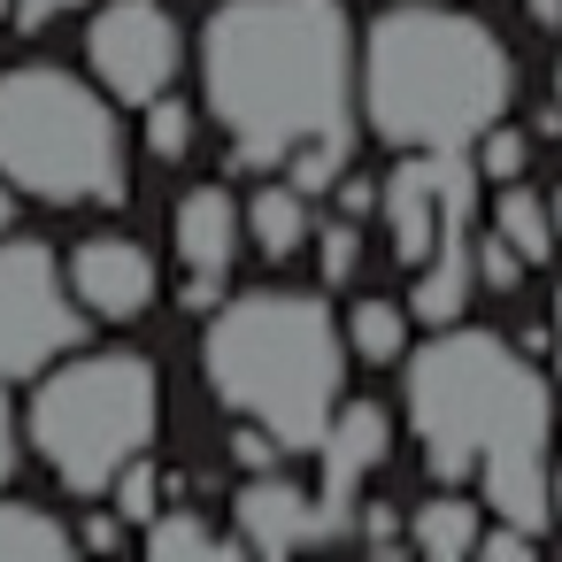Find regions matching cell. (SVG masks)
Masks as SVG:
<instances>
[{"label":"cell","mask_w":562,"mask_h":562,"mask_svg":"<svg viewBox=\"0 0 562 562\" xmlns=\"http://www.w3.org/2000/svg\"><path fill=\"white\" fill-rule=\"evenodd\" d=\"M355 24L339 0H224L201 32V93L232 170H285L331 193L355 155Z\"/></svg>","instance_id":"cell-1"},{"label":"cell","mask_w":562,"mask_h":562,"mask_svg":"<svg viewBox=\"0 0 562 562\" xmlns=\"http://www.w3.org/2000/svg\"><path fill=\"white\" fill-rule=\"evenodd\" d=\"M408 431L424 439V470L439 485L477 477V501L524 531L547 539L554 501H547V470H554V385L493 331L470 324H439L416 355H408Z\"/></svg>","instance_id":"cell-2"},{"label":"cell","mask_w":562,"mask_h":562,"mask_svg":"<svg viewBox=\"0 0 562 562\" xmlns=\"http://www.w3.org/2000/svg\"><path fill=\"white\" fill-rule=\"evenodd\" d=\"M508 86L516 63L470 9L401 0L362 40V116L393 155L477 147V132L501 124Z\"/></svg>","instance_id":"cell-3"},{"label":"cell","mask_w":562,"mask_h":562,"mask_svg":"<svg viewBox=\"0 0 562 562\" xmlns=\"http://www.w3.org/2000/svg\"><path fill=\"white\" fill-rule=\"evenodd\" d=\"M209 393L285 439V454H316L347 385V324L324 293H239L216 308L201 339Z\"/></svg>","instance_id":"cell-4"},{"label":"cell","mask_w":562,"mask_h":562,"mask_svg":"<svg viewBox=\"0 0 562 562\" xmlns=\"http://www.w3.org/2000/svg\"><path fill=\"white\" fill-rule=\"evenodd\" d=\"M0 178L47 209L132 201V155H124L116 101L55 63L0 70Z\"/></svg>","instance_id":"cell-5"},{"label":"cell","mask_w":562,"mask_h":562,"mask_svg":"<svg viewBox=\"0 0 562 562\" xmlns=\"http://www.w3.org/2000/svg\"><path fill=\"white\" fill-rule=\"evenodd\" d=\"M162 416V385L147 355H63L32 393V447L70 493H109L132 454H147Z\"/></svg>","instance_id":"cell-6"},{"label":"cell","mask_w":562,"mask_h":562,"mask_svg":"<svg viewBox=\"0 0 562 562\" xmlns=\"http://www.w3.org/2000/svg\"><path fill=\"white\" fill-rule=\"evenodd\" d=\"M86 301L70 293V270H55L47 247L0 239V378H40L47 362L78 355Z\"/></svg>","instance_id":"cell-7"},{"label":"cell","mask_w":562,"mask_h":562,"mask_svg":"<svg viewBox=\"0 0 562 562\" xmlns=\"http://www.w3.org/2000/svg\"><path fill=\"white\" fill-rule=\"evenodd\" d=\"M86 63H93L109 101L147 109V101L170 93V78L186 63V40H178L162 0H109V9L86 24Z\"/></svg>","instance_id":"cell-8"},{"label":"cell","mask_w":562,"mask_h":562,"mask_svg":"<svg viewBox=\"0 0 562 562\" xmlns=\"http://www.w3.org/2000/svg\"><path fill=\"white\" fill-rule=\"evenodd\" d=\"M393 454V416L378 401H339V416L324 424V447H316V508H324V531L339 539L355 524V501H362V477Z\"/></svg>","instance_id":"cell-9"},{"label":"cell","mask_w":562,"mask_h":562,"mask_svg":"<svg viewBox=\"0 0 562 562\" xmlns=\"http://www.w3.org/2000/svg\"><path fill=\"white\" fill-rule=\"evenodd\" d=\"M70 293L86 301V316H109V324H132L155 308V255L124 232H93L70 247Z\"/></svg>","instance_id":"cell-10"},{"label":"cell","mask_w":562,"mask_h":562,"mask_svg":"<svg viewBox=\"0 0 562 562\" xmlns=\"http://www.w3.org/2000/svg\"><path fill=\"white\" fill-rule=\"evenodd\" d=\"M232 516H239V547H247V554H293V547L331 539V531H324L316 493H308V485H293V477H278V470H247V485H239Z\"/></svg>","instance_id":"cell-11"},{"label":"cell","mask_w":562,"mask_h":562,"mask_svg":"<svg viewBox=\"0 0 562 562\" xmlns=\"http://www.w3.org/2000/svg\"><path fill=\"white\" fill-rule=\"evenodd\" d=\"M378 216H385L393 262L401 270H424L431 247H439V155H401V170L378 193Z\"/></svg>","instance_id":"cell-12"},{"label":"cell","mask_w":562,"mask_h":562,"mask_svg":"<svg viewBox=\"0 0 562 562\" xmlns=\"http://www.w3.org/2000/svg\"><path fill=\"white\" fill-rule=\"evenodd\" d=\"M239 239H247V216L232 209L224 186H193V193L178 201V216H170V247H178V262H186L193 278H232Z\"/></svg>","instance_id":"cell-13"},{"label":"cell","mask_w":562,"mask_h":562,"mask_svg":"<svg viewBox=\"0 0 562 562\" xmlns=\"http://www.w3.org/2000/svg\"><path fill=\"white\" fill-rule=\"evenodd\" d=\"M247 239H255V255L262 262H293L308 239H316V216H308V193L293 186V178H278V186H262L255 201H247Z\"/></svg>","instance_id":"cell-14"},{"label":"cell","mask_w":562,"mask_h":562,"mask_svg":"<svg viewBox=\"0 0 562 562\" xmlns=\"http://www.w3.org/2000/svg\"><path fill=\"white\" fill-rule=\"evenodd\" d=\"M477 508H485V501H462L454 485L431 493V501H416V516H408V547L431 554V562H462V554H477V531H485Z\"/></svg>","instance_id":"cell-15"},{"label":"cell","mask_w":562,"mask_h":562,"mask_svg":"<svg viewBox=\"0 0 562 562\" xmlns=\"http://www.w3.org/2000/svg\"><path fill=\"white\" fill-rule=\"evenodd\" d=\"M493 232L539 270V262H554V247H562V232H554V209H547V193H531L524 178H508L501 193H493Z\"/></svg>","instance_id":"cell-16"},{"label":"cell","mask_w":562,"mask_h":562,"mask_svg":"<svg viewBox=\"0 0 562 562\" xmlns=\"http://www.w3.org/2000/svg\"><path fill=\"white\" fill-rule=\"evenodd\" d=\"M78 554V531L47 516L40 501H0V562H63Z\"/></svg>","instance_id":"cell-17"},{"label":"cell","mask_w":562,"mask_h":562,"mask_svg":"<svg viewBox=\"0 0 562 562\" xmlns=\"http://www.w3.org/2000/svg\"><path fill=\"white\" fill-rule=\"evenodd\" d=\"M408 301H355L347 308V347L362 355V362H401L408 355Z\"/></svg>","instance_id":"cell-18"},{"label":"cell","mask_w":562,"mask_h":562,"mask_svg":"<svg viewBox=\"0 0 562 562\" xmlns=\"http://www.w3.org/2000/svg\"><path fill=\"white\" fill-rule=\"evenodd\" d=\"M139 547L155 554V562H224V554H239V539H224V531H209L201 516H155L147 531H139Z\"/></svg>","instance_id":"cell-19"},{"label":"cell","mask_w":562,"mask_h":562,"mask_svg":"<svg viewBox=\"0 0 562 562\" xmlns=\"http://www.w3.org/2000/svg\"><path fill=\"white\" fill-rule=\"evenodd\" d=\"M109 508H116L124 524H139V531L162 516V477H155V462H147V454H132V462L116 470V485H109Z\"/></svg>","instance_id":"cell-20"},{"label":"cell","mask_w":562,"mask_h":562,"mask_svg":"<svg viewBox=\"0 0 562 562\" xmlns=\"http://www.w3.org/2000/svg\"><path fill=\"white\" fill-rule=\"evenodd\" d=\"M470 155H477V178H485V186H508V178H524L531 139H524V132H508V124H485Z\"/></svg>","instance_id":"cell-21"},{"label":"cell","mask_w":562,"mask_h":562,"mask_svg":"<svg viewBox=\"0 0 562 562\" xmlns=\"http://www.w3.org/2000/svg\"><path fill=\"white\" fill-rule=\"evenodd\" d=\"M308 247H316V270H324V285H347V278L362 270V224H355V216H331V224H324Z\"/></svg>","instance_id":"cell-22"},{"label":"cell","mask_w":562,"mask_h":562,"mask_svg":"<svg viewBox=\"0 0 562 562\" xmlns=\"http://www.w3.org/2000/svg\"><path fill=\"white\" fill-rule=\"evenodd\" d=\"M147 155L155 162H186L193 155V109H178L170 93L147 101Z\"/></svg>","instance_id":"cell-23"},{"label":"cell","mask_w":562,"mask_h":562,"mask_svg":"<svg viewBox=\"0 0 562 562\" xmlns=\"http://www.w3.org/2000/svg\"><path fill=\"white\" fill-rule=\"evenodd\" d=\"M524 270H531V262H524V255H516L501 232H493V239H477V285H493V293H516V285H524Z\"/></svg>","instance_id":"cell-24"},{"label":"cell","mask_w":562,"mask_h":562,"mask_svg":"<svg viewBox=\"0 0 562 562\" xmlns=\"http://www.w3.org/2000/svg\"><path fill=\"white\" fill-rule=\"evenodd\" d=\"M477 554H485V562H531V554H539V531H524V524L501 516L493 531H477Z\"/></svg>","instance_id":"cell-25"},{"label":"cell","mask_w":562,"mask_h":562,"mask_svg":"<svg viewBox=\"0 0 562 562\" xmlns=\"http://www.w3.org/2000/svg\"><path fill=\"white\" fill-rule=\"evenodd\" d=\"M331 193H339V216L362 224V216H378V193H385V186H378V178H339Z\"/></svg>","instance_id":"cell-26"},{"label":"cell","mask_w":562,"mask_h":562,"mask_svg":"<svg viewBox=\"0 0 562 562\" xmlns=\"http://www.w3.org/2000/svg\"><path fill=\"white\" fill-rule=\"evenodd\" d=\"M16 462H24V447H16V401H9V378H0V485L16 477Z\"/></svg>","instance_id":"cell-27"},{"label":"cell","mask_w":562,"mask_h":562,"mask_svg":"<svg viewBox=\"0 0 562 562\" xmlns=\"http://www.w3.org/2000/svg\"><path fill=\"white\" fill-rule=\"evenodd\" d=\"M70 9H86V0H16L9 16H16V32H47V24L70 16Z\"/></svg>","instance_id":"cell-28"},{"label":"cell","mask_w":562,"mask_h":562,"mask_svg":"<svg viewBox=\"0 0 562 562\" xmlns=\"http://www.w3.org/2000/svg\"><path fill=\"white\" fill-rule=\"evenodd\" d=\"M78 547H124V516L109 508V516H86L78 524Z\"/></svg>","instance_id":"cell-29"},{"label":"cell","mask_w":562,"mask_h":562,"mask_svg":"<svg viewBox=\"0 0 562 562\" xmlns=\"http://www.w3.org/2000/svg\"><path fill=\"white\" fill-rule=\"evenodd\" d=\"M554 324H547V347H554V385H562V285H554V308H547Z\"/></svg>","instance_id":"cell-30"},{"label":"cell","mask_w":562,"mask_h":562,"mask_svg":"<svg viewBox=\"0 0 562 562\" xmlns=\"http://www.w3.org/2000/svg\"><path fill=\"white\" fill-rule=\"evenodd\" d=\"M524 9H531L539 32H562V0H524Z\"/></svg>","instance_id":"cell-31"},{"label":"cell","mask_w":562,"mask_h":562,"mask_svg":"<svg viewBox=\"0 0 562 562\" xmlns=\"http://www.w3.org/2000/svg\"><path fill=\"white\" fill-rule=\"evenodd\" d=\"M531 132H539V139H562V101H554V109H539V124H531Z\"/></svg>","instance_id":"cell-32"},{"label":"cell","mask_w":562,"mask_h":562,"mask_svg":"<svg viewBox=\"0 0 562 562\" xmlns=\"http://www.w3.org/2000/svg\"><path fill=\"white\" fill-rule=\"evenodd\" d=\"M547 501H554V524H562V462L547 470Z\"/></svg>","instance_id":"cell-33"},{"label":"cell","mask_w":562,"mask_h":562,"mask_svg":"<svg viewBox=\"0 0 562 562\" xmlns=\"http://www.w3.org/2000/svg\"><path fill=\"white\" fill-rule=\"evenodd\" d=\"M9 216H16V186L0 178V232H9Z\"/></svg>","instance_id":"cell-34"},{"label":"cell","mask_w":562,"mask_h":562,"mask_svg":"<svg viewBox=\"0 0 562 562\" xmlns=\"http://www.w3.org/2000/svg\"><path fill=\"white\" fill-rule=\"evenodd\" d=\"M547 209H554V232H562V186H554V193H547Z\"/></svg>","instance_id":"cell-35"},{"label":"cell","mask_w":562,"mask_h":562,"mask_svg":"<svg viewBox=\"0 0 562 562\" xmlns=\"http://www.w3.org/2000/svg\"><path fill=\"white\" fill-rule=\"evenodd\" d=\"M554 101H562V63H554Z\"/></svg>","instance_id":"cell-36"},{"label":"cell","mask_w":562,"mask_h":562,"mask_svg":"<svg viewBox=\"0 0 562 562\" xmlns=\"http://www.w3.org/2000/svg\"><path fill=\"white\" fill-rule=\"evenodd\" d=\"M0 9H16V0H0Z\"/></svg>","instance_id":"cell-37"}]
</instances>
